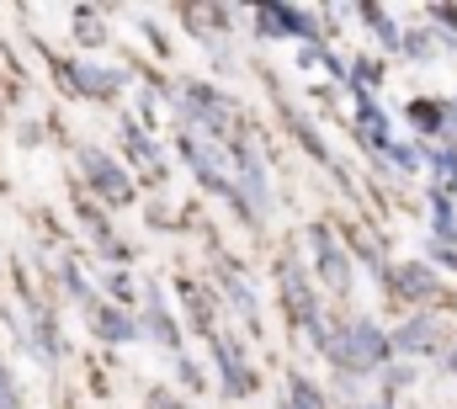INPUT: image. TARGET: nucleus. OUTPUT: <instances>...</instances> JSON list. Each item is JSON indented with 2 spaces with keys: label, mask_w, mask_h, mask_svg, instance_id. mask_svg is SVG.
I'll return each instance as SVG.
<instances>
[{
  "label": "nucleus",
  "mask_w": 457,
  "mask_h": 409,
  "mask_svg": "<svg viewBox=\"0 0 457 409\" xmlns=\"http://www.w3.org/2000/svg\"><path fill=\"white\" fill-rule=\"evenodd\" d=\"M399 282H404V288H415V298H426V293H431V277H426L420 266H404V271H399Z\"/></svg>",
  "instance_id": "7ed1b4c3"
},
{
  "label": "nucleus",
  "mask_w": 457,
  "mask_h": 409,
  "mask_svg": "<svg viewBox=\"0 0 457 409\" xmlns=\"http://www.w3.org/2000/svg\"><path fill=\"white\" fill-rule=\"evenodd\" d=\"M91 176H96V187H107L112 197H122V192H128V187H122V176H117V171H107V160H91Z\"/></svg>",
  "instance_id": "f03ea898"
},
{
  "label": "nucleus",
  "mask_w": 457,
  "mask_h": 409,
  "mask_svg": "<svg viewBox=\"0 0 457 409\" xmlns=\"http://www.w3.org/2000/svg\"><path fill=\"white\" fill-rule=\"evenodd\" d=\"M351 335H356V340H351V346L341 351L345 362H378V356H383V340H378L367 324H361V330H351Z\"/></svg>",
  "instance_id": "f257e3e1"
}]
</instances>
